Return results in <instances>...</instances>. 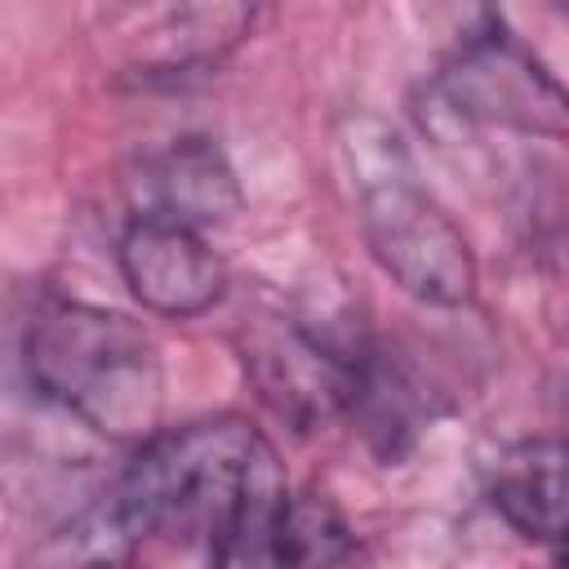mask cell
<instances>
[{
    "label": "cell",
    "instance_id": "1",
    "mask_svg": "<svg viewBox=\"0 0 569 569\" xmlns=\"http://www.w3.org/2000/svg\"><path fill=\"white\" fill-rule=\"evenodd\" d=\"M22 360L31 382L89 431L120 445L160 436L164 365L138 320L93 302L53 298L27 320Z\"/></svg>",
    "mask_w": 569,
    "mask_h": 569
},
{
    "label": "cell",
    "instance_id": "2",
    "mask_svg": "<svg viewBox=\"0 0 569 569\" xmlns=\"http://www.w3.org/2000/svg\"><path fill=\"white\" fill-rule=\"evenodd\" d=\"M280 471L267 436L244 418H204L147 440L111 511L133 533H218L236 507Z\"/></svg>",
    "mask_w": 569,
    "mask_h": 569
},
{
    "label": "cell",
    "instance_id": "3",
    "mask_svg": "<svg viewBox=\"0 0 569 569\" xmlns=\"http://www.w3.org/2000/svg\"><path fill=\"white\" fill-rule=\"evenodd\" d=\"M360 231L373 262L427 307H462L476 293V253L453 218L418 187L400 142L387 129L351 142Z\"/></svg>",
    "mask_w": 569,
    "mask_h": 569
},
{
    "label": "cell",
    "instance_id": "4",
    "mask_svg": "<svg viewBox=\"0 0 569 569\" xmlns=\"http://www.w3.org/2000/svg\"><path fill=\"white\" fill-rule=\"evenodd\" d=\"M440 93L476 124L529 138H569V84H560L502 22L471 31L449 53L440 67Z\"/></svg>",
    "mask_w": 569,
    "mask_h": 569
},
{
    "label": "cell",
    "instance_id": "5",
    "mask_svg": "<svg viewBox=\"0 0 569 569\" xmlns=\"http://www.w3.org/2000/svg\"><path fill=\"white\" fill-rule=\"evenodd\" d=\"M240 351L258 396L302 431L356 409L365 396L360 365L347 360L329 338L311 333L302 320H253L240 338Z\"/></svg>",
    "mask_w": 569,
    "mask_h": 569
},
{
    "label": "cell",
    "instance_id": "6",
    "mask_svg": "<svg viewBox=\"0 0 569 569\" xmlns=\"http://www.w3.org/2000/svg\"><path fill=\"white\" fill-rule=\"evenodd\" d=\"M116 262L129 293L169 320L209 311L227 289V267L209 249L204 231L164 218H133L120 236Z\"/></svg>",
    "mask_w": 569,
    "mask_h": 569
},
{
    "label": "cell",
    "instance_id": "7",
    "mask_svg": "<svg viewBox=\"0 0 569 569\" xmlns=\"http://www.w3.org/2000/svg\"><path fill=\"white\" fill-rule=\"evenodd\" d=\"M138 218H164L196 231L231 222L244 204L231 160L209 138H173L151 156L138 178Z\"/></svg>",
    "mask_w": 569,
    "mask_h": 569
},
{
    "label": "cell",
    "instance_id": "8",
    "mask_svg": "<svg viewBox=\"0 0 569 569\" xmlns=\"http://www.w3.org/2000/svg\"><path fill=\"white\" fill-rule=\"evenodd\" d=\"M489 498L511 529L538 542H569V440H529L498 453Z\"/></svg>",
    "mask_w": 569,
    "mask_h": 569
},
{
    "label": "cell",
    "instance_id": "9",
    "mask_svg": "<svg viewBox=\"0 0 569 569\" xmlns=\"http://www.w3.org/2000/svg\"><path fill=\"white\" fill-rule=\"evenodd\" d=\"M284 498H289V485H284L280 471H276L271 480H262V485L236 507V516L209 538V547H213V569H289V560H284V538H280Z\"/></svg>",
    "mask_w": 569,
    "mask_h": 569
},
{
    "label": "cell",
    "instance_id": "10",
    "mask_svg": "<svg viewBox=\"0 0 569 569\" xmlns=\"http://www.w3.org/2000/svg\"><path fill=\"white\" fill-rule=\"evenodd\" d=\"M280 538L289 569H333L351 551V529L325 493H289Z\"/></svg>",
    "mask_w": 569,
    "mask_h": 569
},
{
    "label": "cell",
    "instance_id": "11",
    "mask_svg": "<svg viewBox=\"0 0 569 569\" xmlns=\"http://www.w3.org/2000/svg\"><path fill=\"white\" fill-rule=\"evenodd\" d=\"M565 569H569V542H565Z\"/></svg>",
    "mask_w": 569,
    "mask_h": 569
}]
</instances>
